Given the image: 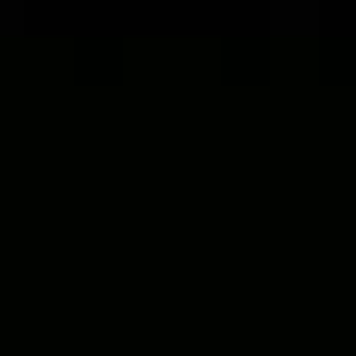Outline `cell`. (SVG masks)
<instances>
[{"label": "cell", "mask_w": 356, "mask_h": 356, "mask_svg": "<svg viewBox=\"0 0 356 356\" xmlns=\"http://www.w3.org/2000/svg\"><path fill=\"white\" fill-rule=\"evenodd\" d=\"M320 74H325V80H356V37L320 43Z\"/></svg>", "instance_id": "6da1fadb"}]
</instances>
